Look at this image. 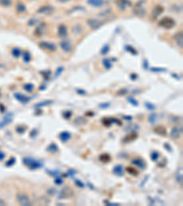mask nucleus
Returning a JSON list of instances; mask_svg holds the SVG:
<instances>
[{
	"label": "nucleus",
	"instance_id": "obj_51",
	"mask_svg": "<svg viewBox=\"0 0 183 206\" xmlns=\"http://www.w3.org/2000/svg\"><path fill=\"white\" fill-rule=\"evenodd\" d=\"M27 129V126H18L17 127V131L18 133H20V134H23Z\"/></svg>",
	"mask_w": 183,
	"mask_h": 206
},
{
	"label": "nucleus",
	"instance_id": "obj_15",
	"mask_svg": "<svg viewBox=\"0 0 183 206\" xmlns=\"http://www.w3.org/2000/svg\"><path fill=\"white\" fill-rule=\"evenodd\" d=\"M58 36L60 38H66L68 36V28L64 24H60L58 27Z\"/></svg>",
	"mask_w": 183,
	"mask_h": 206
},
{
	"label": "nucleus",
	"instance_id": "obj_43",
	"mask_svg": "<svg viewBox=\"0 0 183 206\" xmlns=\"http://www.w3.org/2000/svg\"><path fill=\"white\" fill-rule=\"evenodd\" d=\"M15 163H16V158H11L9 160H7V161L6 162V167H11V166H13Z\"/></svg>",
	"mask_w": 183,
	"mask_h": 206
},
{
	"label": "nucleus",
	"instance_id": "obj_25",
	"mask_svg": "<svg viewBox=\"0 0 183 206\" xmlns=\"http://www.w3.org/2000/svg\"><path fill=\"white\" fill-rule=\"evenodd\" d=\"M99 159L101 160L102 162H109L110 160H111V157L109 154L107 153H103L102 155H100V157H99Z\"/></svg>",
	"mask_w": 183,
	"mask_h": 206
},
{
	"label": "nucleus",
	"instance_id": "obj_14",
	"mask_svg": "<svg viewBox=\"0 0 183 206\" xmlns=\"http://www.w3.org/2000/svg\"><path fill=\"white\" fill-rule=\"evenodd\" d=\"M54 11V9L51 6H43L38 10V13L43 14V15H50Z\"/></svg>",
	"mask_w": 183,
	"mask_h": 206
},
{
	"label": "nucleus",
	"instance_id": "obj_10",
	"mask_svg": "<svg viewBox=\"0 0 183 206\" xmlns=\"http://www.w3.org/2000/svg\"><path fill=\"white\" fill-rule=\"evenodd\" d=\"M14 97L16 98V100H18L22 104H27L30 100H31V98H30V97H28L27 95H24V94H19V93L15 94Z\"/></svg>",
	"mask_w": 183,
	"mask_h": 206
},
{
	"label": "nucleus",
	"instance_id": "obj_7",
	"mask_svg": "<svg viewBox=\"0 0 183 206\" xmlns=\"http://www.w3.org/2000/svg\"><path fill=\"white\" fill-rule=\"evenodd\" d=\"M114 3L120 10H126L127 7H130L132 6L130 0H116Z\"/></svg>",
	"mask_w": 183,
	"mask_h": 206
},
{
	"label": "nucleus",
	"instance_id": "obj_20",
	"mask_svg": "<svg viewBox=\"0 0 183 206\" xmlns=\"http://www.w3.org/2000/svg\"><path fill=\"white\" fill-rule=\"evenodd\" d=\"M113 174H116L118 177L124 176V169H123V167H122V165L114 166L113 169Z\"/></svg>",
	"mask_w": 183,
	"mask_h": 206
},
{
	"label": "nucleus",
	"instance_id": "obj_17",
	"mask_svg": "<svg viewBox=\"0 0 183 206\" xmlns=\"http://www.w3.org/2000/svg\"><path fill=\"white\" fill-rule=\"evenodd\" d=\"M12 119H13V114L12 113H9L6 114V116L4 117L3 121L0 122V128H2L4 126H6L7 124H9L10 122H12Z\"/></svg>",
	"mask_w": 183,
	"mask_h": 206
},
{
	"label": "nucleus",
	"instance_id": "obj_29",
	"mask_svg": "<svg viewBox=\"0 0 183 206\" xmlns=\"http://www.w3.org/2000/svg\"><path fill=\"white\" fill-rule=\"evenodd\" d=\"M103 64H104V66L105 69L109 70V69L112 68V60H110V59H104L103 60Z\"/></svg>",
	"mask_w": 183,
	"mask_h": 206
},
{
	"label": "nucleus",
	"instance_id": "obj_44",
	"mask_svg": "<svg viewBox=\"0 0 183 206\" xmlns=\"http://www.w3.org/2000/svg\"><path fill=\"white\" fill-rule=\"evenodd\" d=\"M77 173V171H76L75 170H72V169H70L68 171H67V177H71V178H73L74 177V175Z\"/></svg>",
	"mask_w": 183,
	"mask_h": 206
},
{
	"label": "nucleus",
	"instance_id": "obj_33",
	"mask_svg": "<svg viewBox=\"0 0 183 206\" xmlns=\"http://www.w3.org/2000/svg\"><path fill=\"white\" fill-rule=\"evenodd\" d=\"M11 53H12V55H13L15 58H19L20 55H21V50H20V49H18V48H14V49L12 50Z\"/></svg>",
	"mask_w": 183,
	"mask_h": 206
},
{
	"label": "nucleus",
	"instance_id": "obj_53",
	"mask_svg": "<svg viewBox=\"0 0 183 206\" xmlns=\"http://www.w3.org/2000/svg\"><path fill=\"white\" fill-rule=\"evenodd\" d=\"M75 184H76V186H78L80 188L84 187V183H83L82 181H81L80 180H75Z\"/></svg>",
	"mask_w": 183,
	"mask_h": 206
},
{
	"label": "nucleus",
	"instance_id": "obj_27",
	"mask_svg": "<svg viewBox=\"0 0 183 206\" xmlns=\"http://www.w3.org/2000/svg\"><path fill=\"white\" fill-rule=\"evenodd\" d=\"M109 51H110V45L109 44H104L102 47L101 50H100V53L102 55H106Z\"/></svg>",
	"mask_w": 183,
	"mask_h": 206
},
{
	"label": "nucleus",
	"instance_id": "obj_41",
	"mask_svg": "<svg viewBox=\"0 0 183 206\" xmlns=\"http://www.w3.org/2000/svg\"><path fill=\"white\" fill-rule=\"evenodd\" d=\"M126 50H128V52L132 53V54H134V55H136V54H137L136 50H135V49H134L133 47H131V46H126Z\"/></svg>",
	"mask_w": 183,
	"mask_h": 206
},
{
	"label": "nucleus",
	"instance_id": "obj_58",
	"mask_svg": "<svg viewBox=\"0 0 183 206\" xmlns=\"http://www.w3.org/2000/svg\"><path fill=\"white\" fill-rule=\"evenodd\" d=\"M4 158H5V154H4V152L0 151V161H1V160H3Z\"/></svg>",
	"mask_w": 183,
	"mask_h": 206
},
{
	"label": "nucleus",
	"instance_id": "obj_48",
	"mask_svg": "<svg viewBox=\"0 0 183 206\" xmlns=\"http://www.w3.org/2000/svg\"><path fill=\"white\" fill-rule=\"evenodd\" d=\"M63 70H64L63 67H59V68L57 69V71H56V73H55V78H58L59 76L62 73Z\"/></svg>",
	"mask_w": 183,
	"mask_h": 206
},
{
	"label": "nucleus",
	"instance_id": "obj_63",
	"mask_svg": "<svg viewBox=\"0 0 183 206\" xmlns=\"http://www.w3.org/2000/svg\"><path fill=\"white\" fill-rule=\"evenodd\" d=\"M0 205H5V202L0 199Z\"/></svg>",
	"mask_w": 183,
	"mask_h": 206
},
{
	"label": "nucleus",
	"instance_id": "obj_45",
	"mask_svg": "<svg viewBox=\"0 0 183 206\" xmlns=\"http://www.w3.org/2000/svg\"><path fill=\"white\" fill-rule=\"evenodd\" d=\"M49 174H50V176L52 177H59L60 176V171L59 170H47Z\"/></svg>",
	"mask_w": 183,
	"mask_h": 206
},
{
	"label": "nucleus",
	"instance_id": "obj_1",
	"mask_svg": "<svg viewBox=\"0 0 183 206\" xmlns=\"http://www.w3.org/2000/svg\"><path fill=\"white\" fill-rule=\"evenodd\" d=\"M23 164H24L26 167H28L29 170H38V169H40L42 168L44 165L41 161L40 160H37L33 158H30V157H27L23 158Z\"/></svg>",
	"mask_w": 183,
	"mask_h": 206
},
{
	"label": "nucleus",
	"instance_id": "obj_46",
	"mask_svg": "<svg viewBox=\"0 0 183 206\" xmlns=\"http://www.w3.org/2000/svg\"><path fill=\"white\" fill-rule=\"evenodd\" d=\"M72 113L71 112V111H64L63 113H62V116H63V117L65 118V119H69V118H71V116H72Z\"/></svg>",
	"mask_w": 183,
	"mask_h": 206
},
{
	"label": "nucleus",
	"instance_id": "obj_8",
	"mask_svg": "<svg viewBox=\"0 0 183 206\" xmlns=\"http://www.w3.org/2000/svg\"><path fill=\"white\" fill-rule=\"evenodd\" d=\"M86 22H87V25L93 29H97L100 27H102L103 25V22L96 18H89Z\"/></svg>",
	"mask_w": 183,
	"mask_h": 206
},
{
	"label": "nucleus",
	"instance_id": "obj_32",
	"mask_svg": "<svg viewBox=\"0 0 183 206\" xmlns=\"http://www.w3.org/2000/svg\"><path fill=\"white\" fill-rule=\"evenodd\" d=\"M137 137V134L135 133H132L130 135H128L127 136H126L124 139V142H127V141H133L134 139H135Z\"/></svg>",
	"mask_w": 183,
	"mask_h": 206
},
{
	"label": "nucleus",
	"instance_id": "obj_13",
	"mask_svg": "<svg viewBox=\"0 0 183 206\" xmlns=\"http://www.w3.org/2000/svg\"><path fill=\"white\" fill-rule=\"evenodd\" d=\"M164 12V7L162 6H160V5H157L156 6L153 10H152V18H157V17H159L160 15H161L162 13Z\"/></svg>",
	"mask_w": 183,
	"mask_h": 206
},
{
	"label": "nucleus",
	"instance_id": "obj_24",
	"mask_svg": "<svg viewBox=\"0 0 183 206\" xmlns=\"http://www.w3.org/2000/svg\"><path fill=\"white\" fill-rule=\"evenodd\" d=\"M154 131L157 134L160 135V136H166L167 135V130H166V128L163 127V126H157V127H156L154 129Z\"/></svg>",
	"mask_w": 183,
	"mask_h": 206
},
{
	"label": "nucleus",
	"instance_id": "obj_12",
	"mask_svg": "<svg viewBox=\"0 0 183 206\" xmlns=\"http://www.w3.org/2000/svg\"><path fill=\"white\" fill-rule=\"evenodd\" d=\"M131 163L133 165H135V167L138 168V169H140V170H145V169H146V167H147V164H146V162H145V160L142 159V158H139L133 159L131 161Z\"/></svg>",
	"mask_w": 183,
	"mask_h": 206
},
{
	"label": "nucleus",
	"instance_id": "obj_30",
	"mask_svg": "<svg viewBox=\"0 0 183 206\" xmlns=\"http://www.w3.org/2000/svg\"><path fill=\"white\" fill-rule=\"evenodd\" d=\"M157 120V114H155V113L151 114L150 116H149V117H148V121H149V123H150V124H152V125L156 124Z\"/></svg>",
	"mask_w": 183,
	"mask_h": 206
},
{
	"label": "nucleus",
	"instance_id": "obj_3",
	"mask_svg": "<svg viewBox=\"0 0 183 206\" xmlns=\"http://www.w3.org/2000/svg\"><path fill=\"white\" fill-rule=\"evenodd\" d=\"M74 195V192L73 190L71 187L65 186L62 188V190H60L59 193V199L60 200H66V199H70Z\"/></svg>",
	"mask_w": 183,
	"mask_h": 206
},
{
	"label": "nucleus",
	"instance_id": "obj_11",
	"mask_svg": "<svg viewBox=\"0 0 183 206\" xmlns=\"http://www.w3.org/2000/svg\"><path fill=\"white\" fill-rule=\"evenodd\" d=\"M60 48H62V50L66 52V53H69V52H71L72 50V45L71 43V41H69V40H62V41H60Z\"/></svg>",
	"mask_w": 183,
	"mask_h": 206
},
{
	"label": "nucleus",
	"instance_id": "obj_56",
	"mask_svg": "<svg viewBox=\"0 0 183 206\" xmlns=\"http://www.w3.org/2000/svg\"><path fill=\"white\" fill-rule=\"evenodd\" d=\"M77 93H78L79 94H81V95H84V94H86V92L83 91V90H81V89H78V90H77Z\"/></svg>",
	"mask_w": 183,
	"mask_h": 206
},
{
	"label": "nucleus",
	"instance_id": "obj_47",
	"mask_svg": "<svg viewBox=\"0 0 183 206\" xmlns=\"http://www.w3.org/2000/svg\"><path fill=\"white\" fill-rule=\"evenodd\" d=\"M127 93H128V91H127L126 88H123V89L119 90V91L117 92V93H116V94H117V95H126Z\"/></svg>",
	"mask_w": 183,
	"mask_h": 206
},
{
	"label": "nucleus",
	"instance_id": "obj_5",
	"mask_svg": "<svg viewBox=\"0 0 183 206\" xmlns=\"http://www.w3.org/2000/svg\"><path fill=\"white\" fill-rule=\"evenodd\" d=\"M17 201L22 206H30L31 202H30L29 197L24 193H18L17 194Z\"/></svg>",
	"mask_w": 183,
	"mask_h": 206
},
{
	"label": "nucleus",
	"instance_id": "obj_36",
	"mask_svg": "<svg viewBox=\"0 0 183 206\" xmlns=\"http://www.w3.org/2000/svg\"><path fill=\"white\" fill-rule=\"evenodd\" d=\"M24 90L28 92V93H31L34 90V85H32V83H27V85H24Z\"/></svg>",
	"mask_w": 183,
	"mask_h": 206
},
{
	"label": "nucleus",
	"instance_id": "obj_50",
	"mask_svg": "<svg viewBox=\"0 0 183 206\" xmlns=\"http://www.w3.org/2000/svg\"><path fill=\"white\" fill-rule=\"evenodd\" d=\"M38 22H39V20H38L37 18H32V19L28 20V26H34V25H36V24H37Z\"/></svg>",
	"mask_w": 183,
	"mask_h": 206
},
{
	"label": "nucleus",
	"instance_id": "obj_52",
	"mask_svg": "<svg viewBox=\"0 0 183 206\" xmlns=\"http://www.w3.org/2000/svg\"><path fill=\"white\" fill-rule=\"evenodd\" d=\"M110 106V103H102L99 104V107L102 108V109H105V108H108Z\"/></svg>",
	"mask_w": 183,
	"mask_h": 206
},
{
	"label": "nucleus",
	"instance_id": "obj_40",
	"mask_svg": "<svg viewBox=\"0 0 183 206\" xmlns=\"http://www.w3.org/2000/svg\"><path fill=\"white\" fill-rule=\"evenodd\" d=\"M150 71L151 72H167L166 69L164 68H150Z\"/></svg>",
	"mask_w": 183,
	"mask_h": 206
},
{
	"label": "nucleus",
	"instance_id": "obj_60",
	"mask_svg": "<svg viewBox=\"0 0 183 206\" xmlns=\"http://www.w3.org/2000/svg\"><path fill=\"white\" fill-rule=\"evenodd\" d=\"M57 1L60 2V3H67V2L72 1V0H57Z\"/></svg>",
	"mask_w": 183,
	"mask_h": 206
},
{
	"label": "nucleus",
	"instance_id": "obj_35",
	"mask_svg": "<svg viewBox=\"0 0 183 206\" xmlns=\"http://www.w3.org/2000/svg\"><path fill=\"white\" fill-rule=\"evenodd\" d=\"M86 120L83 118V117H82V116H79V117H77L76 118L75 120H74V124H77V125H83V124H85L86 123Z\"/></svg>",
	"mask_w": 183,
	"mask_h": 206
},
{
	"label": "nucleus",
	"instance_id": "obj_23",
	"mask_svg": "<svg viewBox=\"0 0 183 206\" xmlns=\"http://www.w3.org/2000/svg\"><path fill=\"white\" fill-rule=\"evenodd\" d=\"M47 150H48L49 152H50V153L54 154V153H57V152L59 151V148H58V146H57V144L51 143V144L50 145V146L47 148Z\"/></svg>",
	"mask_w": 183,
	"mask_h": 206
},
{
	"label": "nucleus",
	"instance_id": "obj_28",
	"mask_svg": "<svg viewBox=\"0 0 183 206\" xmlns=\"http://www.w3.org/2000/svg\"><path fill=\"white\" fill-rule=\"evenodd\" d=\"M26 6L23 4L22 2H18L17 4V11L18 13H23V12H25L26 11Z\"/></svg>",
	"mask_w": 183,
	"mask_h": 206
},
{
	"label": "nucleus",
	"instance_id": "obj_42",
	"mask_svg": "<svg viewBox=\"0 0 183 206\" xmlns=\"http://www.w3.org/2000/svg\"><path fill=\"white\" fill-rule=\"evenodd\" d=\"M0 4H1L2 6H11V4H12V1L11 0H0Z\"/></svg>",
	"mask_w": 183,
	"mask_h": 206
},
{
	"label": "nucleus",
	"instance_id": "obj_34",
	"mask_svg": "<svg viewBox=\"0 0 183 206\" xmlns=\"http://www.w3.org/2000/svg\"><path fill=\"white\" fill-rule=\"evenodd\" d=\"M159 158V153L157 151H152L151 154H150V158L152 161H157Z\"/></svg>",
	"mask_w": 183,
	"mask_h": 206
},
{
	"label": "nucleus",
	"instance_id": "obj_61",
	"mask_svg": "<svg viewBox=\"0 0 183 206\" xmlns=\"http://www.w3.org/2000/svg\"><path fill=\"white\" fill-rule=\"evenodd\" d=\"M130 77H131V79H132V80H135V79H136V77H137V76H136V74H135V73H132Z\"/></svg>",
	"mask_w": 183,
	"mask_h": 206
},
{
	"label": "nucleus",
	"instance_id": "obj_26",
	"mask_svg": "<svg viewBox=\"0 0 183 206\" xmlns=\"http://www.w3.org/2000/svg\"><path fill=\"white\" fill-rule=\"evenodd\" d=\"M32 57H31V54H30L29 51H25L24 54H23V60H24V63H28L30 60H31Z\"/></svg>",
	"mask_w": 183,
	"mask_h": 206
},
{
	"label": "nucleus",
	"instance_id": "obj_57",
	"mask_svg": "<svg viewBox=\"0 0 183 206\" xmlns=\"http://www.w3.org/2000/svg\"><path fill=\"white\" fill-rule=\"evenodd\" d=\"M143 66H144V68L146 69V70H148V60H144V64H143Z\"/></svg>",
	"mask_w": 183,
	"mask_h": 206
},
{
	"label": "nucleus",
	"instance_id": "obj_38",
	"mask_svg": "<svg viewBox=\"0 0 183 206\" xmlns=\"http://www.w3.org/2000/svg\"><path fill=\"white\" fill-rule=\"evenodd\" d=\"M126 171L129 173V174H131V175H137L138 174V171H137L135 169H134V168H132V167H127L126 168Z\"/></svg>",
	"mask_w": 183,
	"mask_h": 206
},
{
	"label": "nucleus",
	"instance_id": "obj_19",
	"mask_svg": "<svg viewBox=\"0 0 183 206\" xmlns=\"http://www.w3.org/2000/svg\"><path fill=\"white\" fill-rule=\"evenodd\" d=\"M87 4L94 7H102L104 4V0H87Z\"/></svg>",
	"mask_w": 183,
	"mask_h": 206
},
{
	"label": "nucleus",
	"instance_id": "obj_21",
	"mask_svg": "<svg viewBox=\"0 0 183 206\" xmlns=\"http://www.w3.org/2000/svg\"><path fill=\"white\" fill-rule=\"evenodd\" d=\"M54 103V100H45V101H42V102H40V103H37L34 104V107L35 108H40V107H43V106H48V105H50Z\"/></svg>",
	"mask_w": 183,
	"mask_h": 206
},
{
	"label": "nucleus",
	"instance_id": "obj_37",
	"mask_svg": "<svg viewBox=\"0 0 183 206\" xmlns=\"http://www.w3.org/2000/svg\"><path fill=\"white\" fill-rule=\"evenodd\" d=\"M145 106H146V108L149 111H154L156 109V105L153 104L152 103H148V102H146L145 103Z\"/></svg>",
	"mask_w": 183,
	"mask_h": 206
},
{
	"label": "nucleus",
	"instance_id": "obj_22",
	"mask_svg": "<svg viewBox=\"0 0 183 206\" xmlns=\"http://www.w3.org/2000/svg\"><path fill=\"white\" fill-rule=\"evenodd\" d=\"M182 31L180 32H178L177 34H175L174 36V40H176V43L179 47L182 48V44H183V38H182Z\"/></svg>",
	"mask_w": 183,
	"mask_h": 206
},
{
	"label": "nucleus",
	"instance_id": "obj_54",
	"mask_svg": "<svg viewBox=\"0 0 183 206\" xmlns=\"http://www.w3.org/2000/svg\"><path fill=\"white\" fill-rule=\"evenodd\" d=\"M164 148H165V149H167L169 152H172V148L170 147V145L169 143H165L164 144Z\"/></svg>",
	"mask_w": 183,
	"mask_h": 206
},
{
	"label": "nucleus",
	"instance_id": "obj_59",
	"mask_svg": "<svg viewBox=\"0 0 183 206\" xmlns=\"http://www.w3.org/2000/svg\"><path fill=\"white\" fill-rule=\"evenodd\" d=\"M123 118L126 119V120H132V119H133V117H132L131 116H123Z\"/></svg>",
	"mask_w": 183,
	"mask_h": 206
},
{
	"label": "nucleus",
	"instance_id": "obj_39",
	"mask_svg": "<svg viewBox=\"0 0 183 206\" xmlns=\"http://www.w3.org/2000/svg\"><path fill=\"white\" fill-rule=\"evenodd\" d=\"M127 102L130 103L134 106H138V102H137L134 97H127Z\"/></svg>",
	"mask_w": 183,
	"mask_h": 206
},
{
	"label": "nucleus",
	"instance_id": "obj_4",
	"mask_svg": "<svg viewBox=\"0 0 183 206\" xmlns=\"http://www.w3.org/2000/svg\"><path fill=\"white\" fill-rule=\"evenodd\" d=\"M158 25H159L160 27H162L163 28L170 29V28H172L175 27V25H176V22H175V20H174L172 18L165 17V18H163L162 19L159 20Z\"/></svg>",
	"mask_w": 183,
	"mask_h": 206
},
{
	"label": "nucleus",
	"instance_id": "obj_2",
	"mask_svg": "<svg viewBox=\"0 0 183 206\" xmlns=\"http://www.w3.org/2000/svg\"><path fill=\"white\" fill-rule=\"evenodd\" d=\"M134 14L137 17H145L147 14L146 9H145V0H139L134 7Z\"/></svg>",
	"mask_w": 183,
	"mask_h": 206
},
{
	"label": "nucleus",
	"instance_id": "obj_9",
	"mask_svg": "<svg viewBox=\"0 0 183 206\" xmlns=\"http://www.w3.org/2000/svg\"><path fill=\"white\" fill-rule=\"evenodd\" d=\"M181 134H182V126H175L170 131V136L175 140H178L181 136Z\"/></svg>",
	"mask_w": 183,
	"mask_h": 206
},
{
	"label": "nucleus",
	"instance_id": "obj_55",
	"mask_svg": "<svg viewBox=\"0 0 183 206\" xmlns=\"http://www.w3.org/2000/svg\"><path fill=\"white\" fill-rule=\"evenodd\" d=\"M104 203L105 204H108L109 206H118L119 203H116V202H110L108 201H104Z\"/></svg>",
	"mask_w": 183,
	"mask_h": 206
},
{
	"label": "nucleus",
	"instance_id": "obj_62",
	"mask_svg": "<svg viewBox=\"0 0 183 206\" xmlns=\"http://www.w3.org/2000/svg\"><path fill=\"white\" fill-rule=\"evenodd\" d=\"M87 185H88V186L90 187V189H94V186H93V185H91V184H90V183H89V182L87 183Z\"/></svg>",
	"mask_w": 183,
	"mask_h": 206
},
{
	"label": "nucleus",
	"instance_id": "obj_49",
	"mask_svg": "<svg viewBox=\"0 0 183 206\" xmlns=\"http://www.w3.org/2000/svg\"><path fill=\"white\" fill-rule=\"evenodd\" d=\"M54 182H55V184H57V185H62V183H63V180L62 178H60V176H59V177L55 178Z\"/></svg>",
	"mask_w": 183,
	"mask_h": 206
},
{
	"label": "nucleus",
	"instance_id": "obj_6",
	"mask_svg": "<svg viewBox=\"0 0 183 206\" xmlns=\"http://www.w3.org/2000/svg\"><path fill=\"white\" fill-rule=\"evenodd\" d=\"M40 48L46 50V51H50V52H54L57 50V47L54 43L49 42V41H41L39 43Z\"/></svg>",
	"mask_w": 183,
	"mask_h": 206
},
{
	"label": "nucleus",
	"instance_id": "obj_16",
	"mask_svg": "<svg viewBox=\"0 0 183 206\" xmlns=\"http://www.w3.org/2000/svg\"><path fill=\"white\" fill-rule=\"evenodd\" d=\"M46 29H47V26L45 23H40V25L35 29V35L37 37H41L46 32Z\"/></svg>",
	"mask_w": 183,
	"mask_h": 206
},
{
	"label": "nucleus",
	"instance_id": "obj_31",
	"mask_svg": "<svg viewBox=\"0 0 183 206\" xmlns=\"http://www.w3.org/2000/svg\"><path fill=\"white\" fill-rule=\"evenodd\" d=\"M102 123L105 126H110L113 123V118H106L105 117L102 120Z\"/></svg>",
	"mask_w": 183,
	"mask_h": 206
},
{
	"label": "nucleus",
	"instance_id": "obj_18",
	"mask_svg": "<svg viewBox=\"0 0 183 206\" xmlns=\"http://www.w3.org/2000/svg\"><path fill=\"white\" fill-rule=\"evenodd\" d=\"M59 137H60V141L65 143V142L69 141V140L72 139V135L69 133L68 131H62V133L59 135Z\"/></svg>",
	"mask_w": 183,
	"mask_h": 206
}]
</instances>
